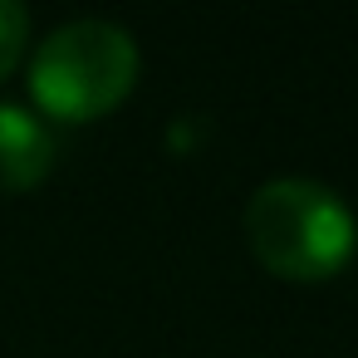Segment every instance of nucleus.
<instances>
[{
  "mask_svg": "<svg viewBox=\"0 0 358 358\" xmlns=\"http://www.w3.org/2000/svg\"><path fill=\"white\" fill-rule=\"evenodd\" d=\"M245 245L275 275L294 285L334 280L358 250V221L348 201L309 177H275L245 201Z\"/></svg>",
  "mask_w": 358,
  "mask_h": 358,
  "instance_id": "1",
  "label": "nucleus"
},
{
  "mask_svg": "<svg viewBox=\"0 0 358 358\" xmlns=\"http://www.w3.org/2000/svg\"><path fill=\"white\" fill-rule=\"evenodd\" d=\"M138 45L113 20H69L40 40L30 59V94L55 123H94L138 89Z\"/></svg>",
  "mask_w": 358,
  "mask_h": 358,
  "instance_id": "2",
  "label": "nucleus"
},
{
  "mask_svg": "<svg viewBox=\"0 0 358 358\" xmlns=\"http://www.w3.org/2000/svg\"><path fill=\"white\" fill-rule=\"evenodd\" d=\"M59 143L50 123L20 103H0V192H30L55 172Z\"/></svg>",
  "mask_w": 358,
  "mask_h": 358,
  "instance_id": "3",
  "label": "nucleus"
},
{
  "mask_svg": "<svg viewBox=\"0 0 358 358\" xmlns=\"http://www.w3.org/2000/svg\"><path fill=\"white\" fill-rule=\"evenodd\" d=\"M25 40H30V15L25 6H15V0H0V84H6L25 55Z\"/></svg>",
  "mask_w": 358,
  "mask_h": 358,
  "instance_id": "4",
  "label": "nucleus"
}]
</instances>
